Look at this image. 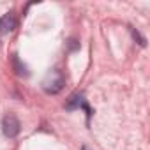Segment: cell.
<instances>
[{
  "label": "cell",
  "instance_id": "obj_4",
  "mask_svg": "<svg viewBox=\"0 0 150 150\" xmlns=\"http://www.w3.org/2000/svg\"><path fill=\"white\" fill-rule=\"evenodd\" d=\"M16 27H18V21H16V18L13 14H4L0 18V37L13 32Z\"/></svg>",
  "mask_w": 150,
  "mask_h": 150
},
{
  "label": "cell",
  "instance_id": "obj_6",
  "mask_svg": "<svg viewBox=\"0 0 150 150\" xmlns=\"http://www.w3.org/2000/svg\"><path fill=\"white\" fill-rule=\"evenodd\" d=\"M131 32H132V37H134V39H138V42H139V46H145V44H146V41H145V37H141L138 30H134V28H131Z\"/></svg>",
  "mask_w": 150,
  "mask_h": 150
},
{
  "label": "cell",
  "instance_id": "obj_5",
  "mask_svg": "<svg viewBox=\"0 0 150 150\" xmlns=\"http://www.w3.org/2000/svg\"><path fill=\"white\" fill-rule=\"evenodd\" d=\"M13 62H14V67H16V69H18V71H16V72H18V74H20V76H27V74H28V72H27V71H25V65H20V60H18V58H16V57H14V58H13Z\"/></svg>",
  "mask_w": 150,
  "mask_h": 150
},
{
  "label": "cell",
  "instance_id": "obj_7",
  "mask_svg": "<svg viewBox=\"0 0 150 150\" xmlns=\"http://www.w3.org/2000/svg\"><path fill=\"white\" fill-rule=\"evenodd\" d=\"M81 150H87V148H85V146H83V148H81Z\"/></svg>",
  "mask_w": 150,
  "mask_h": 150
},
{
  "label": "cell",
  "instance_id": "obj_3",
  "mask_svg": "<svg viewBox=\"0 0 150 150\" xmlns=\"http://www.w3.org/2000/svg\"><path fill=\"white\" fill-rule=\"evenodd\" d=\"M78 108L85 110V111H87V117L90 118V115H92V110L88 108V104H87V99L83 97V94H72V96L69 97V101L65 103V110H78Z\"/></svg>",
  "mask_w": 150,
  "mask_h": 150
},
{
  "label": "cell",
  "instance_id": "obj_1",
  "mask_svg": "<svg viewBox=\"0 0 150 150\" xmlns=\"http://www.w3.org/2000/svg\"><path fill=\"white\" fill-rule=\"evenodd\" d=\"M64 85H65V80L62 76V72L60 71H51L48 74V78L44 80V83H42V88L48 94H58L64 88Z\"/></svg>",
  "mask_w": 150,
  "mask_h": 150
},
{
  "label": "cell",
  "instance_id": "obj_2",
  "mask_svg": "<svg viewBox=\"0 0 150 150\" xmlns=\"http://www.w3.org/2000/svg\"><path fill=\"white\" fill-rule=\"evenodd\" d=\"M20 129H21V125H20V120H18L16 115L7 113V115L2 118V132H4L7 138H16V136L20 134Z\"/></svg>",
  "mask_w": 150,
  "mask_h": 150
}]
</instances>
